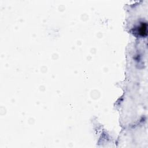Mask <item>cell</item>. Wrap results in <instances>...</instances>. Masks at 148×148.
Segmentation results:
<instances>
[{
	"label": "cell",
	"mask_w": 148,
	"mask_h": 148,
	"mask_svg": "<svg viewBox=\"0 0 148 148\" xmlns=\"http://www.w3.org/2000/svg\"><path fill=\"white\" fill-rule=\"evenodd\" d=\"M135 32L141 36H145L147 35V23H141V24L138 26L136 28Z\"/></svg>",
	"instance_id": "6da1fadb"
}]
</instances>
